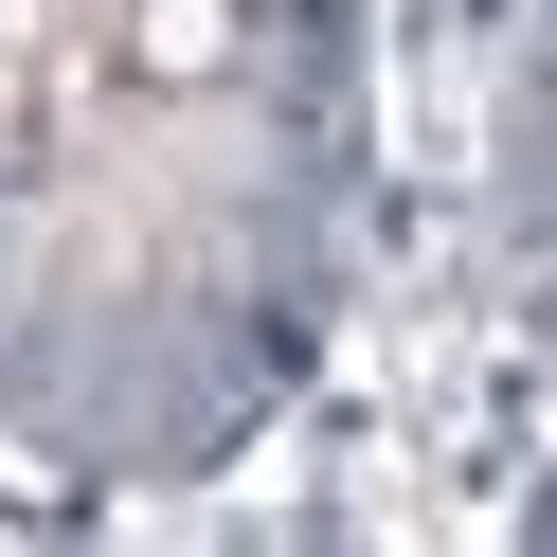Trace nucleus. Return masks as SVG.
Returning a JSON list of instances; mask_svg holds the SVG:
<instances>
[{"mask_svg": "<svg viewBox=\"0 0 557 557\" xmlns=\"http://www.w3.org/2000/svg\"><path fill=\"white\" fill-rule=\"evenodd\" d=\"M234 37H252L234 0H126V73H145V90H216Z\"/></svg>", "mask_w": 557, "mask_h": 557, "instance_id": "nucleus-1", "label": "nucleus"}]
</instances>
